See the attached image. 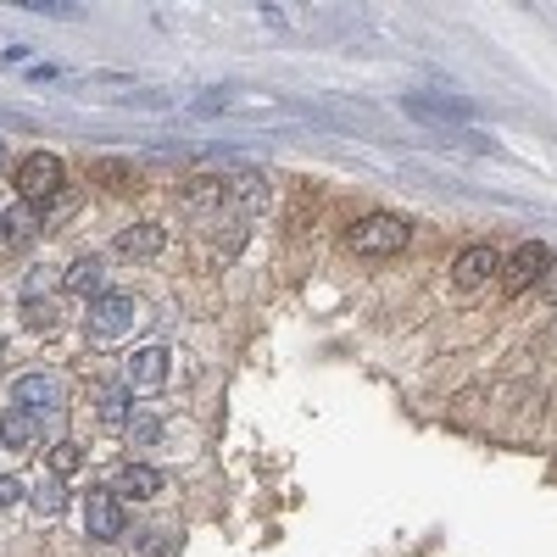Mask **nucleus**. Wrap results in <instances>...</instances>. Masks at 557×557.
<instances>
[{"label": "nucleus", "instance_id": "obj_8", "mask_svg": "<svg viewBox=\"0 0 557 557\" xmlns=\"http://www.w3.org/2000/svg\"><path fill=\"white\" fill-rule=\"evenodd\" d=\"M168 368H173V357H168L162 346H146V351H134V357L123 362V385H128V391H157V385L168 380Z\"/></svg>", "mask_w": 557, "mask_h": 557}, {"label": "nucleus", "instance_id": "obj_23", "mask_svg": "<svg viewBox=\"0 0 557 557\" xmlns=\"http://www.w3.org/2000/svg\"><path fill=\"white\" fill-rule=\"evenodd\" d=\"M23 491H28V485H23L17 474H0V513H7V507H17V502H23Z\"/></svg>", "mask_w": 557, "mask_h": 557}, {"label": "nucleus", "instance_id": "obj_26", "mask_svg": "<svg viewBox=\"0 0 557 557\" xmlns=\"http://www.w3.org/2000/svg\"><path fill=\"white\" fill-rule=\"evenodd\" d=\"M0 157H7V139H0Z\"/></svg>", "mask_w": 557, "mask_h": 557}, {"label": "nucleus", "instance_id": "obj_13", "mask_svg": "<svg viewBox=\"0 0 557 557\" xmlns=\"http://www.w3.org/2000/svg\"><path fill=\"white\" fill-rule=\"evenodd\" d=\"M168 246V235L157 223H134V228H123L117 235V257H157Z\"/></svg>", "mask_w": 557, "mask_h": 557}, {"label": "nucleus", "instance_id": "obj_10", "mask_svg": "<svg viewBox=\"0 0 557 557\" xmlns=\"http://www.w3.org/2000/svg\"><path fill=\"white\" fill-rule=\"evenodd\" d=\"M0 446L34 451V446H39V418H34L28 407H7V412H0Z\"/></svg>", "mask_w": 557, "mask_h": 557}, {"label": "nucleus", "instance_id": "obj_18", "mask_svg": "<svg viewBox=\"0 0 557 557\" xmlns=\"http://www.w3.org/2000/svg\"><path fill=\"white\" fill-rule=\"evenodd\" d=\"M28 502H34V513H39V519H57L62 507H67V491H62V480L51 474V480H39V485L28 491Z\"/></svg>", "mask_w": 557, "mask_h": 557}, {"label": "nucleus", "instance_id": "obj_2", "mask_svg": "<svg viewBox=\"0 0 557 557\" xmlns=\"http://www.w3.org/2000/svg\"><path fill=\"white\" fill-rule=\"evenodd\" d=\"M62 184H67L62 157H51V151L23 157V168H17V196H23V201H34V207L45 212V201H57V196H62Z\"/></svg>", "mask_w": 557, "mask_h": 557}, {"label": "nucleus", "instance_id": "obj_25", "mask_svg": "<svg viewBox=\"0 0 557 557\" xmlns=\"http://www.w3.org/2000/svg\"><path fill=\"white\" fill-rule=\"evenodd\" d=\"M541 285H546V290H552V296H557V257H552V262H546V273H541Z\"/></svg>", "mask_w": 557, "mask_h": 557}, {"label": "nucleus", "instance_id": "obj_7", "mask_svg": "<svg viewBox=\"0 0 557 557\" xmlns=\"http://www.w3.org/2000/svg\"><path fill=\"white\" fill-rule=\"evenodd\" d=\"M496 273H502V251L496 246H469L457 257V268H451V285L457 290H480V285H491Z\"/></svg>", "mask_w": 557, "mask_h": 557}, {"label": "nucleus", "instance_id": "obj_1", "mask_svg": "<svg viewBox=\"0 0 557 557\" xmlns=\"http://www.w3.org/2000/svg\"><path fill=\"white\" fill-rule=\"evenodd\" d=\"M407 235H412L407 218H396V212H374V218H362L346 240H351L357 257H396V251L407 246Z\"/></svg>", "mask_w": 557, "mask_h": 557}, {"label": "nucleus", "instance_id": "obj_9", "mask_svg": "<svg viewBox=\"0 0 557 557\" xmlns=\"http://www.w3.org/2000/svg\"><path fill=\"white\" fill-rule=\"evenodd\" d=\"M401 107H407L412 117L435 123V128H446V123H469V117H474V101H457V96H407Z\"/></svg>", "mask_w": 557, "mask_h": 557}, {"label": "nucleus", "instance_id": "obj_4", "mask_svg": "<svg viewBox=\"0 0 557 557\" xmlns=\"http://www.w3.org/2000/svg\"><path fill=\"white\" fill-rule=\"evenodd\" d=\"M134 296H123V290H101L96 301H89V335H101V341H112V335H123L128 323H134Z\"/></svg>", "mask_w": 557, "mask_h": 557}, {"label": "nucleus", "instance_id": "obj_22", "mask_svg": "<svg viewBox=\"0 0 557 557\" xmlns=\"http://www.w3.org/2000/svg\"><path fill=\"white\" fill-rule=\"evenodd\" d=\"M23 323H28V330H39V335H51L57 330V307L51 301H28L23 307Z\"/></svg>", "mask_w": 557, "mask_h": 557}, {"label": "nucleus", "instance_id": "obj_16", "mask_svg": "<svg viewBox=\"0 0 557 557\" xmlns=\"http://www.w3.org/2000/svg\"><path fill=\"white\" fill-rule=\"evenodd\" d=\"M228 196H235L246 212H262L268 207V178L262 173H240V178H228Z\"/></svg>", "mask_w": 557, "mask_h": 557}, {"label": "nucleus", "instance_id": "obj_11", "mask_svg": "<svg viewBox=\"0 0 557 557\" xmlns=\"http://www.w3.org/2000/svg\"><path fill=\"white\" fill-rule=\"evenodd\" d=\"M157 491H162V474L151 462H123L117 480H112V496H134V502H151Z\"/></svg>", "mask_w": 557, "mask_h": 557}, {"label": "nucleus", "instance_id": "obj_12", "mask_svg": "<svg viewBox=\"0 0 557 557\" xmlns=\"http://www.w3.org/2000/svg\"><path fill=\"white\" fill-rule=\"evenodd\" d=\"M101 278H107L101 257H78V262L62 273V290H73V296H89V301H96V296H101Z\"/></svg>", "mask_w": 557, "mask_h": 557}, {"label": "nucleus", "instance_id": "obj_14", "mask_svg": "<svg viewBox=\"0 0 557 557\" xmlns=\"http://www.w3.org/2000/svg\"><path fill=\"white\" fill-rule=\"evenodd\" d=\"M96 418H101V424H112V430H123L128 418H134L128 385H101V391H96Z\"/></svg>", "mask_w": 557, "mask_h": 557}, {"label": "nucleus", "instance_id": "obj_21", "mask_svg": "<svg viewBox=\"0 0 557 557\" xmlns=\"http://www.w3.org/2000/svg\"><path fill=\"white\" fill-rule=\"evenodd\" d=\"M57 285H62V278H57L51 268H34V273L23 278V296H28V301H39V296L51 301V290H57Z\"/></svg>", "mask_w": 557, "mask_h": 557}, {"label": "nucleus", "instance_id": "obj_6", "mask_svg": "<svg viewBox=\"0 0 557 557\" xmlns=\"http://www.w3.org/2000/svg\"><path fill=\"white\" fill-rule=\"evenodd\" d=\"M84 535L89 541H117L123 535V502L112 491H89V502H84Z\"/></svg>", "mask_w": 557, "mask_h": 557}, {"label": "nucleus", "instance_id": "obj_5", "mask_svg": "<svg viewBox=\"0 0 557 557\" xmlns=\"http://www.w3.org/2000/svg\"><path fill=\"white\" fill-rule=\"evenodd\" d=\"M12 401H17V407H28V412L39 418V412H62L67 391H62V380H57V374H23V380L12 385Z\"/></svg>", "mask_w": 557, "mask_h": 557}, {"label": "nucleus", "instance_id": "obj_20", "mask_svg": "<svg viewBox=\"0 0 557 557\" xmlns=\"http://www.w3.org/2000/svg\"><path fill=\"white\" fill-rule=\"evenodd\" d=\"M51 469H57V480H62V474H78V469H84V446L57 441V446H51Z\"/></svg>", "mask_w": 557, "mask_h": 557}, {"label": "nucleus", "instance_id": "obj_19", "mask_svg": "<svg viewBox=\"0 0 557 557\" xmlns=\"http://www.w3.org/2000/svg\"><path fill=\"white\" fill-rule=\"evenodd\" d=\"M123 430H128V441H134V446H157V441H162V418H151V412H134Z\"/></svg>", "mask_w": 557, "mask_h": 557}, {"label": "nucleus", "instance_id": "obj_3", "mask_svg": "<svg viewBox=\"0 0 557 557\" xmlns=\"http://www.w3.org/2000/svg\"><path fill=\"white\" fill-rule=\"evenodd\" d=\"M546 262H552V251H546L541 240L519 246L513 257L502 262V290H507V296H524L530 285H541V273H546Z\"/></svg>", "mask_w": 557, "mask_h": 557}, {"label": "nucleus", "instance_id": "obj_15", "mask_svg": "<svg viewBox=\"0 0 557 557\" xmlns=\"http://www.w3.org/2000/svg\"><path fill=\"white\" fill-rule=\"evenodd\" d=\"M223 201H228V178H212V173H207V178L184 184V207H196V212H201V207H223Z\"/></svg>", "mask_w": 557, "mask_h": 557}, {"label": "nucleus", "instance_id": "obj_24", "mask_svg": "<svg viewBox=\"0 0 557 557\" xmlns=\"http://www.w3.org/2000/svg\"><path fill=\"white\" fill-rule=\"evenodd\" d=\"M96 173L112 184V190H123V184H128V168H123V162H96Z\"/></svg>", "mask_w": 557, "mask_h": 557}, {"label": "nucleus", "instance_id": "obj_17", "mask_svg": "<svg viewBox=\"0 0 557 557\" xmlns=\"http://www.w3.org/2000/svg\"><path fill=\"white\" fill-rule=\"evenodd\" d=\"M34 235H39L34 212H0V246H28Z\"/></svg>", "mask_w": 557, "mask_h": 557}]
</instances>
